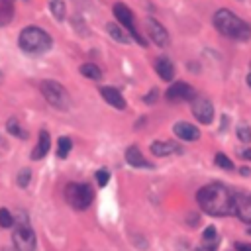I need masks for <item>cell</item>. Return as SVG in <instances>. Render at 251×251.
Here are the masks:
<instances>
[{"instance_id": "obj_1", "label": "cell", "mask_w": 251, "mask_h": 251, "mask_svg": "<svg viewBox=\"0 0 251 251\" xmlns=\"http://www.w3.org/2000/svg\"><path fill=\"white\" fill-rule=\"evenodd\" d=\"M196 200L198 206L202 208V212L210 214V216H227L233 214V192L224 186L222 182H212L202 186L196 192Z\"/></svg>"}, {"instance_id": "obj_2", "label": "cell", "mask_w": 251, "mask_h": 251, "mask_svg": "<svg viewBox=\"0 0 251 251\" xmlns=\"http://www.w3.org/2000/svg\"><path fill=\"white\" fill-rule=\"evenodd\" d=\"M212 22H214L216 29L226 37H231V39H237V41H247L251 37V25L227 8L218 10L214 14Z\"/></svg>"}, {"instance_id": "obj_3", "label": "cell", "mask_w": 251, "mask_h": 251, "mask_svg": "<svg viewBox=\"0 0 251 251\" xmlns=\"http://www.w3.org/2000/svg\"><path fill=\"white\" fill-rule=\"evenodd\" d=\"M18 45L22 51H25L29 55H39V53H45L51 49L53 39L45 29H41L37 25H27L22 29V33L18 37Z\"/></svg>"}, {"instance_id": "obj_4", "label": "cell", "mask_w": 251, "mask_h": 251, "mask_svg": "<svg viewBox=\"0 0 251 251\" xmlns=\"http://www.w3.org/2000/svg\"><path fill=\"white\" fill-rule=\"evenodd\" d=\"M39 90H41L43 98L51 106H55L57 110H69L71 108V96H69L67 88L61 82H55V80L45 78V80L39 82Z\"/></svg>"}, {"instance_id": "obj_5", "label": "cell", "mask_w": 251, "mask_h": 251, "mask_svg": "<svg viewBox=\"0 0 251 251\" xmlns=\"http://www.w3.org/2000/svg\"><path fill=\"white\" fill-rule=\"evenodd\" d=\"M65 198H67V202H69L71 208H75V210H86L92 204L94 192H92L90 184H84V182H69L67 188H65Z\"/></svg>"}, {"instance_id": "obj_6", "label": "cell", "mask_w": 251, "mask_h": 251, "mask_svg": "<svg viewBox=\"0 0 251 251\" xmlns=\"http://www.w3.org/2000/svg\"><path fill=\"white\" fill-rule=\"evenodd\" d=\"M14 233H12V241L16 251H35V233L29 226V222L25 218H18L14 224Z\"/></svg>"}, {"instance_id": "obj_7", "label": "cell", "mask_w": 251, "mask_h": 251, "mask_svg": "<svg viewBox=\"0 0 251 251\" xmlns=\"http://www.w3.org/2000/svg\"><path fill=\"white\" fill-rule=\"evenodd\" d=\"M114 16H116V20L124 25V29L129 33V37L137 43V45H145V39L139 35V31L135 29V24H133V14H131V10L124 4V2H118V4H114Z\"/></svg>"}, {"instance_id": "obj_8", "label": "cell", "mask_w": 251, "mask_h": 251, "mask_svg": "<svg viewBox=\"0 0 251 251\" xmlns=\"http://www.w3.org/2000/svg\"><path fill=\"white\" fill-rule=\"evenodd\" d=\"M165 98L171 100V102H184V100H194L196 92H194V88L188 82H173L167 88Z\"/></svg>"}, {"instance_id": "obj_9", "label": "cell", "mask_w": 251, "mask_h": 251, "mask_svg": "<svg viewBox=\"0 0 251 251\" xmlns=\"http://www.w3.org/2000/svg\"><path fill=\"white\" fill-rule=\"evenodd\" d=\"M233 214L241 222L251 224V194L249 192H233Z\"/></svg>"}, {"instance_id": "obj_10", "label": "cell", "mask_w": 251, "mask_h": 251, "mask_svg": "<svg viewBox=\"0 0 251 251\" xmlns=\"http://www.w3.org/2000/svg\"><path fill=\"white\" fill-rule=\"evenodd\" d=\"M192 116L200 122V124H212L214 120V106L208 98L196 96L192 100Z\"/></svg>"}, {"instance_id": "obj_11", "label": "cell", "mask_w": 251, "mask_h": 251, "mask_svg": "<svg viewBox=\"0 0 251 251\" xmlns=\"http://www.w3.org/2000/svg\"><path fill=\"white\" fill-rule=\"evenodd\" d=\"M147 29H149V37L159 45V47H167L169 45V31L165 29V25H161L155 18H147Z\"/></svg>"}, {"instance_id": "obj_12", "label": "cell", "mask_w": 251, "mask_h": 251, "mask_svg": "<svg viewBox=\"0 0 251 251\" xmlns=\"http://www.w3.org/2000/svg\"><path fill=\"white\" fill-rule=\"evenodd\" d=\"M151 153L155 157H169V155H175V153H182V147L176 143V141H153L151 143Z\"/></svg>"}, {"instance_id": "obj_13", "label": "cell", "mask_w": 251, "mask_h": 251, "mask_svg": "<svg viewBox=\"0 0 251 251\" xmlns=\"http://www.w3.org/2000/svg\"><path fill=\"white\" fill-rule=\"evenodd\" d=\"M126 163H127L129 167H133V169H151V167H153V165L143 157V153L139 151L137 145H131V147L126 149Z\"/></svg>"}, {"instance_id": "obj_14", "label": "cell", "mask_w": 251, "mask_h": 251, "mask_svg": "<svg viewBox=\"0 0 251 251\" xmlns=\"http://www.w3.org/2000/svg\"><path fill=\"white\" fill-rule=\"evenodd\" d=\"M173 131H175V135L180 137L182 141H196V139L200 137L198 127L192 126V124H188V122H176L175 127H173Z\"/></svg>"}, {"instance_id": "obj_15", "label": "cell", "mask_w": 251, "mask_h": 251, "mask_svg": "<svg viewBox=\"0 0 251 251\" xmlns=\"http://www.w3.org/2000/svg\"><path fill=\"white\" fill-rule=\"evenodd\" d=\"M100 96L110 106H114L118 110H126V100H124V96H122V92L118 88H114V86H102L100 88Z\"/></svg>"}, {"instance_id": "obj_16", "label": "cell", "mask_w": 251, "mask_h": 251, "mask_svg": "<svg viewBox=\"0 0 251 251\" xmlns=\"http://www.w3.org/2000/svg\"><path fill=\"white\" fill-rule=\"evenodd\" d=\"M49 149H51V135H49V131H47V129H41V131H39L37 145H35V147H33V151H31V159H33V161L43 159V157L49 153Z\"/></svg>"}, {"instance_id": "obj_17", "label": "cell", "mask_w": 251, "mask_h": 251, "mask_svg": "<svg viewBox=\"0 0 251 251\" xmlns=\"http://www.w3.org/2000/svg\"><path fill=\"white\" fill-rule=\"evenodd\" d=\"M155 71H157V75H159L163 80H167V82H171V80L175 78V65H173L167 57H159V59L155 61Z\"/></svg>"}, {"instance_id": "obj_18", "label": "cell", "mask_w": 251, "mask_h": 251, "mask_svg": "<svg viewBox=\"0 0 251 251\" xmlns=\"http://www.w3.org/2000/svg\"><path fill=\"white\" fill-rule=\"evenodd\" d=\"M14 18V0H0V27L8 25Z\"/></svg>"}, {"instance_id": "obj_19", "label": "cell", "mask_w": 251, "mask_h": 251, "mask_svg": "<svg viewBox=\"0 0 251 251\" xmlns=\"http://www.w3.org/2000/svg\"><path fill=\"white\" fill-rule=\"evenodd\" d=\"M106 29H108V33H110L112 39H116V41H120V43H127V41H129V37L126 35V31H124L116 22H110V24L106 25Z\"/></svg>"}, {"instance_id": "obj_20", "label": "cell", "mask_w": 251, "mask_h": 251, "mask_svg": "<svg viewBox=\"0 0 251 251\" xmlns=\"http://www.w3.org/2000/svg\"><path fill=\"white\" fill-rule=\"evenodd\" d=\"M49 10L55 16V20H59V22H63L65 16H67V6H65L63 0H51L49 2Z\"/></svg>"}, {"instance_id": "obj_21", "label": "cell", "mask_w": 251, "mask_h": 251, "mask_svg": "<svg viewBox=\"0 0 251 251\" xmlns=\"http://www.w3.org/2000/svg\"><path fill=\"white\" fill-rule=\"evenodd\" d=\"M80 75H84L86 78H92V80H98L102 76V71L94 65V63H84L80 65Z\"/></svg>"}, {"instance_id": "obj_22", "label": "cell", "mask_w": 251, "mask_h": 251, "mask_svg": "<svg viewBox=\"0 0 251 251\" xmlns=\"http://www.w3.org/2000/svg\"><path fill=\"white\" fill-rule=\"evenodd\" d=\"M71 147H73V141H71L67 135H61V137L57 139V157H59V159H65V157L69 155Z\"/></svg>"}, {"instance_id": "obj_23", "label": "cell", "mask_w": 251, "mask_h": 251, "mask_svg": "<svg viewBox=\"0 0 251 251\" xmlns=\"http://www.w3.org/2000/svg\"><path fill=\"white\" fill-rule=\"evenodd\" d=\"M6 129H8V133H12V135H16V137H20V139H25V137H27V133L22 129V126L18 124L16 118H10V120L6 122Z\"/></svg>"}, {"instance_id": "obj_24", "label": "cell", "mask_w": 251, "mask_h": 251, "mask_svg": "<svg viewBox=\"0 0 251 251\" xmlns=\"http://www.w3.org/2000/svg\"><path fill=\"white\" fill-rule=\"evenodd\" d=\"M235 133H237V139H239L241 143H251V127H249L247 124L241 122V124L237 126Z\"/></svg>"}, {"instance_id": "obj_25", "label": "cell", "mask_w": 251, "mask_h": 251, "mask_svg": "<svg viewBox=\"0 0 251 251\" xmlns=\"http://www.w3.org/2000/svg\"><path fill=\"white\" fill-rule=\"evenodd\" d=\"M16 224L12 212L8 208H0V227H12Z\"/></svg>"}, {"instance_id": "obj_26", "label": "cell", "mask_w": 251, "mask_h": 251, "mask_svg": "<svg viewBox=\"0 0 251 251\" xmlns=\"http://www.w3.org/2000/svg\"><path fill=\"white\" fill-rule=\"evenodd\" d=\"M214 161H216V165H218L220 169H224V171H231V169H233V163H231V159H227L224 153H216Z\"/></svg>"}, {"instance_id": "obj_27", "label": "cell", "mask_w": 251, "mask_h": 251, "mask_svg": "<svg viewBox=\"0 0 251 251\" xmlns=\"http://www.w3.org/2000/svg\"><path fill=\"white\" fill-rule=\"evenodd\" d=\"M29 178H31V171H29V169H22L20 175H18V186L25 188V186L29 184Z\"/></svg>"}, {"instance_id": "obj_28", "label": "cell", "mask_w": 251, "mask_h": 251, "mask_svg": "<svg viewBox=\"0 0 251 251\" xmlns=\"http://www.w3.org/2000/svg\"><path fill=\"white\" fill-rule=\"evenodd\" d=\"M108 180H110V171H108V169L96 171V182H98V186H106Z\"/></svg>"}, {"instance_id": "obj_29", "label": "cell", "mask_w": 251, "mask_h": 251, "mask_svg": "<svg viewBox=\"0 0 251 251\" xmlns=\"http://www.w3.org/2000/svg\"><path fill=\"white\" fill-rule=\"evenodd\" d=\"M157 98H159V90H157V88H151V92H147V96L143 98V102H145V104H155Z\"/></svg>"}, {"instance_id": "obj_30", "label": "cell", "mask_w": 251, "mask_h": 251, "mask_svg": "<svg viewBox=\"0 0 251 251\" xmlns=\"http://www.w3.org/2000/svg\"><path fill=\"white\" fill-rule=\"evenodd\" d=\"M73 24L80 29V35H86V33H88V31H86V25H82V24H80V18H75V20H73Z\"/></svg>"}, {"instance_id": "obj_31", "label": "cell", "mask_w": 251, "mask_h": 251, "mask_svg": "<svg viewBox=\"0 0 251 251\" xmlns=\"http://www.w3.org/2000/svg\"><path fill=\"white\" fill-rule=\"evenodd\" d=\"M235 249L237 251H251V243H235Z\"/></svg>"}, {"instance_id": "obj_32", "label": "cell", "mask_w": 251, "mask_h": 251, "mask_svg": "<svg viewBox=\"0 0 251 251\" xmlns=\"http://www.w3.org/2000/svg\"><path fill=\"white\" fill-rule=\"evenodd\" d=\"M243 159H245V161H251V149H245V151H243Z\"/></svg>"}, {"instance_id": "obj_33", "label": "cell", "mask_w": 251, "mask_h": 251, "mask_svg": "<svg viewBox=\"0 0 251 251\" xmlns=\"http://www.w3.org/2000/svg\"><path fill=\"white\" fill-rule=\"evenodd\" d=\"M239 173H241V175H243V176H247V175H249V173H251V171H249V169H247V167H241V169H239Z\"/></svg>"}, {"instance_id": "obj_34", "label": "cell", "mask_w": 251, "mask_h": 251, "mask_svg": "<svg viewBox=\"0 0 251 251\" xmlns=\"http://www.w3.org/2000/svg\"><path fill=\"white\" fill-rule=\"evenodd\" d=\"M247 84H249V86H251V73H249V75H247Z\"/></svg>"}]
</instances>
